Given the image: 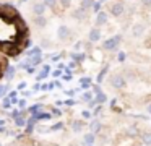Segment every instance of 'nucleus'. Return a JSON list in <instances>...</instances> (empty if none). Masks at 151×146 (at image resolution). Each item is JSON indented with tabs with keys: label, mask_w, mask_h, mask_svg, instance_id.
<instances>
[{
	"label": "nucleus",
	"mask_w": 151,
	"mask_h": 146,
	"mask_svg": "<svg viewBox=\"0 0 151 146\" xmlns=\"http://www.w3.org/2000/svg\"><path fill=\"white\" fill-rule=\"evenodd\" d=\"M29 44L28 28L20 13L10 3H0V50L8 55H18Z\"/></svg>",
	"instance_id": "obj_1"
},
{
	"label": "nucleus",
	"mask_w": 151,
	"mask_h": 146,
	"mask_svg": "<svg viewBox=\"0 0 151 146\" xmlns=\"http://www.w3.org/2000/svg\"><path fill=\"white\" fill-rule=\"evenodd\" d=\"M120 42H122V34H115L102 42V49L104 50H115L120 45Z\"/></svg>",
	"instance_id": "obj_2"
},
{
	"label": "nucleus",
	"mask_w": 151,
	"mask_h": 146,
	"mask_svg": "<svg viewBox=\"0 0 151 146\" xmlns=\"http://www.w3.org/2000/svg\"><path fill=\"white\" fill-rule=\"evenodd\" d=\"M109 84H111V88H114V89H122V88H125V84H127V80H125L124 75L114 73L109 78Z\"/></svg>",
	"instance_id": "obj_3"
},
{
	"label": "nucleus",
	"mask_w": 151,
	"mask_h": 146,
	"mask_svg": "<svg viewBox=\"0 0 151 146\" xmlns=\"http://www.w3.org/2000/svg\"><path fill=\"white\" fill-rule=\"evenodd\" d=\"M57 36H59L60 41H68V39L72 37V29H70L67 24H62L59 29H57Z\"/></svg>",
	"instance_id": "obj_4"
},
{
	"label": "nucleus",
	"mask_w": 151,
	"mask_h": 146,
	"mask_svg": "<svg viewBox=\"0 0 151 146\" xmlns=\"http://www.w3.org/2000/svg\"><path fill=\"white\" fill-rule=\"evenodd\" d=\"M109 12H111L114 16H120V15H124V12H125V5L122 2L111 3V5H109Z\"/></svg>",
	"instance_id": "obj_5"
},
{
	"label": "nucleus",
	"mask_w": 151,
	"mask_h": 146,
	"mask_svg": "<svg viewBox=\"0 0 151 146\" xmlns=\"http://www.w3.org/2000/svg\"><path fill=\"white\" fill-rule=\"evenodd\" d=\"M46 8H47V6L44 5V2H36L33 6H31V10H33V13L36 16H42L44 12H46Z\"/></svg>",
	"instance_id": "obj_6"
},
{
	"label": "nucleus",
	"mask_w": 151,
	"mask_h": 146,
	"mask_svg": "<svg viewBox=\"0 0 151 146\" xmlns=\"http://www.w3.org/2000/svg\"><path fill=\"white\" fill-rule=\"evenodd\" d=\"M94 23H96V28H101V26H104L106 23H107V13H106V12H99V13H96V19H94Z\"/></svg>",
	"instance_id": "obj_7"
},
{
	"label": "nucleus",
	"mask_w": 151,
	"mask_h": 146,
	"mask_svg": "<svg viewBox=\"0 0 151 146\" xmlns=\"http://www.w3.org/2000/svg\"><path fill=\"white\" fill-rule=\"evenodd\" d=\"M70 128H72L73 133H81L83 130H85V122H83V120H73V122L70 123Z\"/></svg>",
	"instance_id": "obj_8"
},
{
	"label": "nucleus",
	"mask_w": 151,
	"mask_h": 146,
	"mask_svg": "<svg viewBox=\"0 0 151 146\" xmlns=\"http://www.w3.org/2000/svg\"><path fill=\"white\" fill-rule=\"evenodd\" d=\"M88 39H89V42H99V39H101V31H99V28H93L88 34Z\"/></svg>",
	"instance_id": "obj_9"
},
{
	"label": "nucleus",
	"mask_w": 151,
	"mask_h": 146,
	"mask_svg": "<svg viewBox=\"0 0 151 146\" xmlns=\"http://www.w3.org/2000/svg\"><path fill=\"white\" fill-rule=\"evenodd\" d=\"M140 140L145 146H151V132H148V130L140 132Z\"/></svg>",
	"instance_id": "obj_10"
},
{
	"label": "nucleus",
	"mask_w": 151,
	"mask_h": 146,
	"mask_svg": "<svg viewBox=\"0 0 151 146\" xmlns=\"http://www.w3.org/2000/svg\"><path fill=\"white\" fill-rule=\"evenodd\" d=\"M73 18L75 19H78V21H81V19H85V18H88V12L86 10H83V8H76V10H73Z\"/></svg>",
	"instance_id": "obj_11"
},
{
	"label": "nucleus",
	"mask_w": 151,
	"mask_h": 146,
	"mask_svg": "<svg viewBox=\"0 0 151 146\" xmlns=\"http://www.w3.org/2000/svg\"><path fill=\"white\" fill-rule=\"evenodd\" d=\"M83 143H86V145H91V146H94V143H96V133H93V132H88V133H85V135H83Z\"/></svg>",
	"instance_id": "obj_12"
},
{
	"label": "nucleus",
	"mask_w": 151,
	"mask_h": 146,
	"mask_svg": "<svg viewBox=\"0 0 151 146\" xmlns=\"http://www.w3.org/2000/svg\"><path fill=\"white\" fill-rule=\"evenodd\" d=\"M28 112H29V115H37V114L44 112V106L42 104H33L31 107H28Z\"/></svg>",
	"instance_id": "obj_13"
},
{
	"label": "nucleus",
	"mask_w": 151,
	"mask_h": 146,
	"mask_svg": "<svg viewBox=\"0 0 151 146\" xmlns=\"http://www.w3.org/2000/svg\"><path fill=\"white\" fill-rule=\"evenodd\" d=\"M15 73H17V68H15L13 65H8L7 70H5V73H4V76L10 81V80H13V78H15Z\"/></svg>",
	"instance_id": "obj_14"
},
{
	"label": "nucleus",
	"mask_w": 151,
	"mask_h": 146,
	"mask_svg": "<svg viewBox=\"0 0 151 146\" xmlns=\"http://www.w3.org/2000/svg\"><path fill=\"white\" fill-rule=\"evenodd\" d=\"M28 123V117H23V115H18L17 119H15V127L17 128H24Z\"/></svg>",
	"instance_id": "obj_15"
},
{
	"label": "nucleus",
	"mask_w": 151,
	"mask_h": 146,
	"mask_svg": "<svg viewBox=\"0 0 151 146\" xmlns=\"http://www.w3.org/2000/svg\"><path fill=\"white\" fill-rule=\"evenodd\" d=\"M89 128H91L93 133H99L102 130V123L96 119V120H93V122H89Z\"/></svg>",
	"instance_id": "obj_16"
},
{
	"label": "nucleus",
	"mask_w": 151,
	"mask_h": 146,
	"mask_svg": "<svg viewBox=\"0 0 151 146\" xmlns=\"http://www.w3.org/2000/svg\"><path fill=\"white\" fill-rule=\"evenodd\" d=\"M85 58H86V54H83V52H73L72 54V60L75 63H81Z\"/></svg>",
	"instance_id": "obj_17"
},
{
	"label": "nucleus",
	"mask_w": 151,
	"mask_h": 146,
	"mask_svg": "<svg viewBox=\"0 0 151 146\" xmlns=\"http://www.w3.org/2000/svg\"><path fill=\"white\" fill-rule=\"evenodd\" d=\"M91 78H89V76H83V78H80V83H81V88H83V89H85V91H88L89 89V88H91Z\"/></svg>",
	"instance_id": "obj_18"
},
{
	"label": "nucleus",
	"mask_w": 151,
	"mask_h": 146,
	"mask_svg": "<svg viewBox=\"0 0 151 146\" xmlns=\"http://www.w3.org/2000/svg\"><path fill=\"white\" fill-rule=\"evenodd\" d=\"M94 2L96 0H81V3H80V8H83V10H93V5H94Z\"/></svg>",
	"instance_id": "obj_19"
},
{
	"label": "nucleus",
	"mask_w": 151,
	"mask_h": 146,
	"mask_svg": "<svg viewBox=\"0 0 151 146\" xmlns=\"http://www.w3.org/2000/svg\"><path fill=\"white\" fill-rule=\"evenodd\" d=\"M34 24L37 26V28H44V26L47 24V18L46 16H36V18H34Z\"/></svg>",
	"instance_id": "obj_20"
},
{
	"label": "nucleus",
	"mask_w": 151,
	"mask_h": 146,
	"mask_svg": "<svg viewBox=\"0 0 151 146\" xmlns=\"http://www.w3.org/2000/svg\"><path fill=\"white\" fill-rule=\"evenodd\" d=\"M93 99H94V93H93V91H85V93H83V96H81V101H83V102H86V104H88V102H91V101Z\"/></svg>",
	"instance_id": "obj_21"
},
{
	"label": "nucleus",
	"mask_w": 151,
	"mask_h": 146,
	"mask_svg": "<svg viewBox=\"0 0 151 146\" xmlns=\"http://www.w3.org/2000/svg\"><path fill=\"white\" fill-rule=\"evenodd\" d=\"M145 31V26L143 24H135L133 28H132V34L135 36V37H138V36H141Z\"/></svg>",
	"instance_id": "obj_22"
},
{
	"label": "nucleus",
	"mask_w": 151,
	"mask_h": 146,
	"mask_svg": "<svg viewBox=\"0 0 151 146\" xmlns=\"http://www.w3.org/2000/svg\"><path fill=\"white\" fill-rule=\"evenodd\" d=\"M50 73V65H42V71H41L39 75H37V80H44V78H47V75Z\"/></svg>",
	"instance_id": "obj_23"
},
{
	"label": "nucleus",
	"mask_w": 151,
	"mask_h": 146,
	"mask_svg": "<svg viewBox=\"0 0 151 146\" xmlns=\"http://www.w3.org/2000/svg\"><path fill=\"white\" fill-rule=\"evenodd\" d=\"M42 55H33V57H29V63L33 65V67H37V65L42 63Z\"/></svg>",
	"instance_id": "obj_24"
},
{
	"label": "nucleus",
	"mask_w": 151,
	"mask_h": 146,
	"mask_svg": "<svg viewBox=\"0 0 151 146\" xmlns=\"http://www.w3.org/2000/svg\"><path fill=\"white\" fill-rule=\"evenodd\" d=\"M107 71H109V65H106V67H104V68H102V70L98 73V78H96V81H98L99 84H101V83H102V80L106 78V75H107Z\"/></svg>",
	"instance_id": "obj_25"
},
{
	"label": "nucleus",
	"mask_w": 151,
	"mask_h": 146,
	"mask_svg": "<svg viewBox=\"0 0 151 146\" xmlns=\"http://www.w3.org/2000/svg\"><path fill=\"white\" fill-rule=\"evenodd\" d=\"M94 101H96L98 104H101V106H102V104L107 101V96H106L104 93H99V94H96V96H94Z\"/></svg>",
	"instance_id": "obj_26"
},
{
	"label": "nucleus",
	"mask_w": 151,
	"mask_h": 146,
	"mask_svg": "<svg viewBox=\"0 0 151 146\" xmlns=\"http://www.w3.org/2000/svg\"><path fill=\"white\" fill-rule=\"evenodd\" d=\"M33 55H42V50H41V47H33L28 50V57H33Z\"/></svg>",
	"instance_id": "obj_27"
},
{
	"label": "nucleus",
	"mask_w": 151,
	"mask_h": 146,
	"mask_svg": "<svg viewBox=\"0 0 151 146\" xmlns=\"http://www.w3.org/2000/svg\"><path fill=\"white\" fill-rule=\"evenodd\" d=\"M44 5L50 10H55V6L59 5V0H44Z\"/></svg>",
	"instance_id": "obj_28"
},
{
	"label": "nucleus",
	"mask_w": 151,
	"mask_h": 146,
	"mask_svg": "<svg viewBox=\"0 0 151 146\" xmlns=\"http://www.w3.org/2000/svg\"><path fill=\"white\" fill-rule=\"evenodd\" d=\"M7 97L12 101V104H18V91H10Z\"/></svg>",
	"instance_id": "obj_29"
},
{
	"label": "nucleus",
	"mask_w": 151,
	"mask_h": 146,
	"mask_svg": "<svg viewBox=\"0 0 151 146\" xmlns=\"http://www.w3.org/2000/svg\"><path fill=\"white\" fill-rule=\"evenodd\" d=\"M8 84H0V99L7 97V93H8Z\"/></svg>",
	"instance_id": "obj_30"
},
{
	"label": "nucleus",
	"mask_w": 151,
	"mask_h": 146,
	"mask_svg": "<svg viewBox=\"0 0 151 146\" xmlns=\"http://www.w3.org/2000/svg\"><path fill=\"white\" fill-rule=\"evenodd\" d=\"M7 62H5V58H2L0 57V78L4 76V73H5V70H7Z\"/></svg>",
	"instance_id": "obj_31"
},
{
	"label": "nucleus",
	"mask_w": 151,
	"mask_h": 146,
	"mask_svg": "<svg viewBox=\"0 0 151 146\" xmlns=\"http://www.w3.org/2000/svg\"><path fill=\"white\" fill-rule=\"evenodd\" d=\"M12 106H13V104H12V101L8 99V97H4V101H2V107H4L5 110H10Z\"/></svg>",
	"instance_id": "obj_32"
},
{
	"label": "nucleus",
	"mask_w": 151,
	"mask_h": 146,
	"mask_svg": "<svg viewBox=\"0 0 151 146\" xmlns=\"http://www.w3.org/2000/svg\"><path fill=\"white\" fill-rule=\"evenodd\" d=\"M93 12H94V13L102 12V2H101V0H96V2H94V5H93Z\"/></svg>",
	"instance_id": "obj_33"
},
{
	"label": "nucleus",
	"mask_w": 151,
	"mask_h": 146,
	"mask_svg": "<svg viewBox=\"0 0 151 146\" xmlns=\"http://www.w3.org/2000/svg\"><path fill=\"white\" fill-rule=\"evenodd\" d=\"M62 128H63V123L57 122V123H54V125L50 127V132H57V130H62Z\"/></svg>",
	"instance_id": "obj_34"
},
{
	"label": "nucleus",
	"mask_w": 151,
	"mask_h": 146,
	"mask_svg": "<svg viewBox=\"0 0 151 146\" xmlns=\"http://www.w3.org/2000/svg\"><path fill=\"white\" fill-rule=\"evenodd\" d=\"M81 117H83L85 120H88V119H91V117H93V112H91V110H83V112H81Z\"/></svg>",
	"instance_id": "obj_35"
},
{
	"label": "nucleus",
	"mask_w": 151,
	"mask_h": 146,
	"mask_svg": "<svg viewBox=\"0 0 151 146\" xmlns=\"http://www.w3.org/2000/svg\"><path fill=\"white\" fill-rule=\"evenodd\" d=\"M59 3L62 5V8H68L72 5V0H59Z\"/></svg>",
	"instance_id": "obj_36"
},
{
	"label": "nucleus",
	"mask_w": 151,
	"mask_h": 146,
	"mask_svg": "<svg viewBox=\"0 0 151 146\" xmlns=\"http://www.w3.org/2000/svg\"><path fill=\"white\" fill-rule=\"evenodd\" d=\"M8 115H10V119H17V117L20 115V109H15V110H12V112L8 114Z\"/></svg>",
	"instance_id": "obj_37"
},
{
	"label": "nucleus",
	"mask_w": 151,
	"mask_h": 146,
	"mask_svg": "<svg viewBox=\"0 0 151 146\" xmlns=\"http://www.w3.org/2000/svg\"><path fill=\"white\" fill-rule=\"evenodd\" d=\"M125 58H127V54H125V52H119L117 60H119V62H125Z\"/></svg>",
	"instance_id": "obj_38"
},
{
	"label": "nucleus",
	"mask_w": 151,
	"mask_h": 146,
	"mask_svg": "<svg viewBox=\"0 0 151 146\" xmlns=\"http://www.w3.org/2000/svg\"><path fill=\"white\" fill-rule=\"evenodd\" d=\"M36 71H37V70H36V67H33V65H29V67L26 68V73H28V75H34Z\"/></svg>",
	"instance_id": "obj_39"
},
{
	"label": "nucleus",
	"mask_w": 151,
	"mask_h": 146,
	"mask_svg": "<svg viewBox=\"0 0 151 146\" xmlns=\"http://www.w3.org/2000/svg\"><path fill=\"white\" fill-rule=\"evenodd\" d=\"M26 99H20L18 101V107H20V109H26Z\"/></svg>",
	"instance_id": "obj_40"
},
{
	"label": "nucleus",
	"mask_w": 151,
	"mask_h": 146,
	"mask_svg": "<svg viewBox=\"0 0 151 146\" xmlns=\"http://www.w3.org/2000/svg\"><path fill=\"white\" fill-rule=\"evenodd\" d=\"M101 110H102V106H101V104H98V106L94 107V110H93V115H98V114H101Z\"/></svg>",
	"instance_id": "obj_41"
},
{
	"label": "nucleus",
	"mask_w": 151,
	"mask_h": 146,
	"mask_svg": "<svg viewBox=\"0 0 151 146\" xmlns=\"http://www.w3.org/2000/svg\"><path fill=\"white\" fill-rule=\"evenodd\" d=\"M76 93H78V89H68V91H65V94H67L68 97H73Z\"/></svg>",
	"instance_id": "obj_42"
},
{
	"label": "nucleus",
	"mask_w": 151,
	"mask_h": 146,
	"mask_svg": "<svg viewBox=\"0 0 151 146\" xmlns=\"http://www.w3.org/2000/svg\"><path fill=\"white\" fill-rule=\"evenodd\" d=\"M50 114H52L54 117H60V115H62V112H60L59 109H55V107H52V112H50Z\"/></svg>",
	"instance_id": "obj_43"
},
{
	"label": "nucleus",
	"mask_w": 151,
	"mask_h": 146,
	"mask_svg": "<svg viewBox=\"0 0 151 146\" xmlns=\"http://www.w3.org/2000/svg\"><path fill=\"white\" fill-rule=\"evenodd\" d=\"M15 135H17V132H15V130L7 128V136H15Z\"/></svg>",
	"instance_id": "obj_44"
},
{
	"label": "nucleus",
	"mask_w": 151,
	"mask_h": 146,
	"mask_svg": "<svg viewBox=\"0 0 151 146\" xmlns=\"http://www.w3.org/2000/svg\"><path fill=\"white\" fill-rule=\"evenodd\" d=\"M24 88H26V81H21V83L18 84V91H23Z\"/></svg>",
	"instance_id": "obj_45"
},
{
	"label": "nucleus",
	"mask_w": 151,
	"mask_h": 146,
	"mask_svg": "<svg viewBox=\"0 0 151 146\" xmlns=\"http://www.w3.org/2000/svg\"><path fill=\"white\" fill-rule=\"evenodd\" d=\"M93 93H94V96H96V94H99V93H102V91H101V88H99V86H98V84H96V86H94V88H93Z\"/></svg>",
	"instance_id": "obj_46"
},
{
	"label": "nucleus",
	"mask_w": 151,
	"mask_h": 146,
	"mask_svg": "<svg viewBox=\"0 0 151 146\" xmlns=\"http://www.w3.org/2000/svg\"><path fill=\"white\" fill-rule=\"evenodd\" d=\"M141 3H143L146 8H151V0H141Z\"/></svg>",
	"instance_id": "obj_47"
},
{
	"label": "nucleus",
	"mask_w": 151,
	"mask_h": 146,
	"mask_svg": "<svg viewBox=\"0 0 151 146\" xmlns=\"http://www.w3.org/2000/svg\"><path fill=\"white\" fill-rule=\"evenodd\" d=\"M41 86H42L41 83H36V84L33 86V93H34V91H41Z\"/></svg>",
	"instance_id": "obj_48"
},
{
	"label": "nucleus",
	"mask_w": 151,
	"mask_h": 146,
	"mask_svg": "<svg viewBox=\"0 0 151 146\" xmlns=\"http://www.w3.org/2000/svg\"><path fill=\"white\" fill-rule=\"evenodd\" d=\"M73 104H75V101H73V99H68V101H65V102H63V106H73Z\"/></svg>",
	"instance_id": "obj_49"
},
{
	"label": "nucleus",
	"mask_w": 151,
	"mask_h": 146,
	"mask_svg": "<svg viewBox=\"0 0 151 146\" xmlns=\"http://www.w3.org/2000/svg\"><path fill=\"white\" fill-rule=\"evenodd\" d=\"M96 106H98V102H96L94 99H93L91 102H88V107H89V109H93V107H96Z\"/></svg>",
	"instance_id": "obj_50"
},
{
	"label": "nucleus",
	"mask_w": 151,
	"mask_h": 146,
	"mask_svg": "<svg viewBox=\"0 0 151 146\" xmlns=\"http://www.w3.org/2000/svg\"><path fill=\"white\" fill-rule=\"evenodd\" d=\"M52 75H54V76H55V78H57V76H62V70H55V71H54Z\"/></svg>",
	"instance_id": "obj_51"
},
{
	"label": "nucleus",
	"mask_w": 151,
	"mask_h": 146,
	"mask_svg": "<svg viewBox=\"0 0 151 146\" xmlns=\"http://www.w3.org/2000/svg\"><path fill=\"white\" fill-rule=\"evenodd\" d=\"M54 88H55V83H54V81H52V83H49V84H47V91L54 89Z\"/></svg>",
	"instance_id": "obj_52"
},
{
	"label": "nucleus",
	"mask_w": 151,
	"mask_h": 146,
	"mask_svg": "<svg viewBox=\"0 0 151 146\" xmlns=\"http://www.w3.org/2000/svg\"><path fill=\"white\" fill-rule=\"evenodd\" d=\"M21 96H23V97H29L31 96V91H23V93H21Z\"/></svg>",
	"instance_id": "obj_53"
},
{
	"label": "nucleus",
	"mask_w": 151,
	"mask_h": 146,
	"mask_svg": "<svg viewBox=\"0 0 151 146\" xmlns=\"http://www.w3.org/2000/svg\"><path fill=\"white\" fill-rule=\"evenodd\" d=\"M81 44H83V42H76V44H75V50H80V49H81Z\"/></svg>",
	"instance_id": "obj_54"
},
{
	"label": "nucleus",
	"mask_w": 151,
	"mask_h": 146,
	"mask_svg": "<svg viewBox=\"0 0 151 146\" xmlns=\"http://www.w3.org/2000/svg\"><path fill=\"white\" fill-rule=\"evenodd\" d=\"M146 112L151 115V102H150V104H146Z\"/></svg>",
	"instance_id": "obj_55"
},
{
	"label": "nucleus",
	"mask_w": 151,
	"mask_h": 146,
	"mask_svg": "<svg viewBox=\"0 0 151 146\" xmlns=\"http://www.w3.org/2000/svg\"><path fill=\"white\" fill-rule=\"evenodd\" d=\"M5 123H7V120H5V119H0V127H5Z\"/></svg>",
	"instance_id": "obj_56"
},
{
	"label": "nucleus",
	"mask_w": 151,
	"mask_h": 146,
	"mask_svg": "<svg viewBox=\"0 0 151 146\" xmlns=\"http://www.w3.org/2000/svg\"><path fill=\"white\" fill-rule=\"evenodd\" d=\"M54 83H55V88H62V83H60V81H54Z\"/></svg>",
	"instance_id": "obj_57"
},
{
	"label": "nucleus",
	"mask_w": 151,
	"mask_h": 146,
	"mask_svg": "<svg viewBox=\"0 0 151 146\" xmlns=\"http://www.w3.org/2000/svg\"><path fill=\"white\" fill-rule=\"evenodd\" d=\"M115 104H117V99H112V101H111V107H114Z\"/></svg>",
	"instance_id": "obj_58"
},
{
	"label": "nucleus",
	"mask_w": 151,
	"mask_h": 146,
	"mask_svg": "<svg viewBox=\"0 0 151 146\" xmlns=\"http://www.w3.org/2000/svg\"><path fill=\"white\" fill-rule=\"evenodd\" d=\"M63 80L68 81V80H72V76H70V75H65V76H63Z\"/></svg>",
	"instance_id": "obj_59"
},
{
	"label": "nucleus",
	"mask_w": 151,
	"mask_h": 146,
	"mask_svg": "<svg viewBox=\"0 0 151 146\" xmlns=\"http://www.w3.org/2000/svg\"><path fill=\"white\" fill-rule=\"evenodd\" d=\"M20 2H26V0H20Z\"/></svg>",
	"instance_id": "obj_60"
},
{
	"label": "nucleus",
	"mask_w": 151,
	"mask_h": 146,
	"mask_svg": "<svg viewBox=\"0 0 151 146\" xmlns=\"http://www.w3.org/2000/svg\"><path fill=\"white\" fill-rule=\"evenodd\" d=\"M101 2H106V0H101Z\"/></svg>",
	"instance_id": "obj_61"
},
{
	"label": "nucleus",
	"mask_w": 151,
	"mask_h": 146,
	"mask_svg": "<svg viewBox=\"0 0 151 146\" xmlns=\"http://www.w3.org/2000/svg\"><path fill=\"white\" fill-rule=\"evenodd\" d=\"M0 146H2V145H0Z\"/></svg>",
	"instance_id": "obj_62"
}]
</instances>
